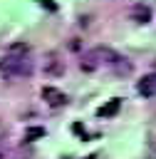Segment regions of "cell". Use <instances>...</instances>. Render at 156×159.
Masks as SVG:
<instances>
[{
  "instance_id": "cell-11",
  "label": "cell",
  "mask_w": 156,
  "mask_h": 159,
  "mask_svg": "<svg viewBox=\"0 0 156 159\" xmlns=\"http://www.w3.org/2000/svg\"><path fill=\"white\" fill-rule=\"evenodd\" d=\"M151 157H154V159H156V139H154V142H151Z\"/></svg>"
},
{
  "instance_id": "cell-4",
  "label": "cell",
  "mask_w": 156,
  "mask_h": 159,
  "mask_svg": "<svg viewBox=\"0 0 156 159\" xmlns=\"http://www.w3.org/2000/svg\"><path fill=\"white\" fill-rule=\"evenodd\" d=\"M131 17H134L136 22H149V20H151V10H149L144 2H139V5L131 7Z\"/></svg>"
},
{
  "instance_id": "cell-8",
  "label": "cell",
  "mask_w": 156,
  "mask_h": 159,
  "mask_svg": "<svg viewBox=\"0 0 156 159\" xmlns=\"http://www.w3.org/2000/svg\"><path fill=\"white\" fill-rule=\"evenodd\" d=\"M111 67H114V72H119V75H129V72H131V62H126L124 57H119Z\"/></svg>"
},
{
  "instance_id": "cell-5",
  "label": "cell",
  "mask_w": 156,
  "mask_h": 159,
  "mask_svg": "<svg viewBox=\"0 0 156 159\" xmlns=\"http://www.w3.org/2000/svg\"><path fill=\"white\" fill-rule=\"evenodd\" d=\"M45 70H47L50 75H62V72H64V65H62V60H59L57 55H50V57L45 60Z\"/></svg>"
},
{
  "instance_id": "cell-13",
  "label": "cell",
  "mask_w": 156,
  "mask_h": 159,
  "mask_svg": "<svg viewBox=\"0 0 156 159\" xmlns=\"http://www.w3.org/2000/svg\"><path fill=\"white\" fill-rule=\"evenodd\" d=\"M154 67H156V60H154Z\"/></svg>"
},
{
  "instance_id": "cell-3",
  "label": "cell",
  "mask_w": 156,
  "mask_h": 159,
  "mask_svg": "<svg viewBox=\"0 0 156 159\" xmlns=\"http://www.w3.org/2000/svg\"><path fill=\"white\" fill-rule=\"evenodd\" d=\"M139 92H141L144 97H154V94H156V77H154V75L144 77V80L139 82Z\"/></svg>"
},
{
  "instance_id": "cell-10",
  "label": "cell",
  "mask_w": 156,
  "mask_h": 159,
  "mask_svg": "<svg viewBox=\"0 0 156 159\" xmlns=\"http://www.w3.org/2000/svg\"><path fill=\"white\" fill-rule=\"evenodd\" d=\"M40 2H42V5H47V7H50V10H54V7H57V5H54V2H52V0H40Z\"/></svg>"
},
{
  "instance_id": "cell-6",
  "label": "cell",
  "mask_w": 156,
  "mask_h": 159,
  "mask_svg": "<svg viewBox=\"0 0 156 159\" xmlns=\"http://www.w3.org/2000/svg\"><path fill=\"white\" fill-rule=\"evenodd\" d=\"M119 107H121V99H119V97H114V99H109L104 107H99V112H97V114H99V117H114V114L119 112Z\"/></svg>"
},
{
  "instance_id": "cell-7",
  "label": "cell",
  "mask_w": 156,
  "mask_h": 159,
  "mask_svg": "<svg viewBox=\"0 0 156 159\" xmlns=\"http://www.w3.org/2000/svg\"><path fill=\"white\" fill-rule=\"evenodd\" d=\"M45 137V129L42 127H30L27 132H25V142H37V139H42Z\"/></svg>"
},
{
  "instance_id": "cell-9",
  "label": "cell",
  "mask_w": 156,
  "mask_h": 159,
  "mask_svg": "<svg viewBox=\"0 0 156 159\" xmlns=\"http://www.w3.org/2000/svg\"><path fill=\"white\" fill-rule=\"evenodd\" d=\"M27 50H30V47H27L25 42H15V45H10L7 52H10V55H27Z\"/></svg>"
},
{
  "instance_id": "cell-12",
  "label": "cell",
  "mask_w": 156,
  "mask_h": 159,
  "mask_svg": "<svg viewBox=\"0 0 156 159\" xmlns=\"http://www.w3.org/2000/svg\"><path fill=\"white\" fill-rule=\"evenodd\" d=\"M0 139H5V129H2V124H0ZM2 154V152H0Z\"/></svg>"
},
{
  "instance_id": "cell-2",
  "label": "cell",
  "mask_w": 156,
  "mask_h": 159,
  "mask_svg": "<svg viewBox=\"0 0 156 159\" xmlns=\"http://www.w3.org/2000/svg\"><path fill=\"white\" fill-rule=\"evenodd\" d=\"M42 99H45L50 107H62V104L67 102V94L59 92V89H54V87H42Z\"/></svg>"
},
{
  "instance_id": "cell-1",
  "label": "cell",
  "mask_w": 156,
  "mask_h": 159,
  "mask_svg": "<svg viewBox=\"0 0 156 159\" xmlns=\"http://www.w3.org/2000/svg\"><path fill=\"white\" fill-rule=\"evenodd\" d=\"M32 70H35V65H32V60H27L25 55H10V52H7V55L0 60V72L7 75V77H30Z\"/></svg>"
}]
</instances>
